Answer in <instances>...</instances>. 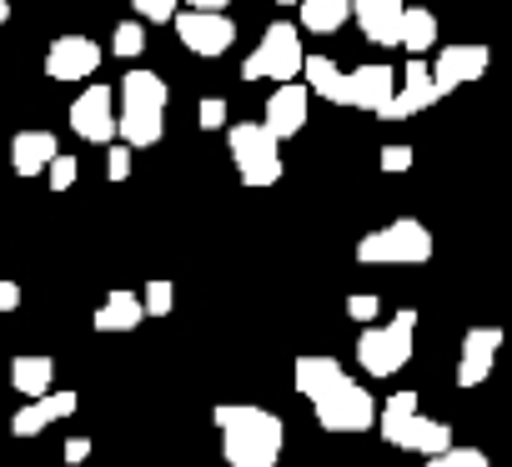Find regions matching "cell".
Here are the masks:
<instances>
[{
	"mask_svg": "<svg viewBox=\"0 0 512 467\" xmlns=\"http://www.w3.org/2000/svg\"><path fill=\"white\" fill-rule=\"evenodd\" d=\"M211 417L221 427V457L231 467H277L282 442H287V427L277 412L251 407V402H221Z\"/></svg>",
	"mask_w": 512,
	"mask_h": 467,
	"instance_id": "cell-1",
	"label": "cell"
},
{
	"mask_svg": "<svg viewBox=\"0 0 512 467\" xmlns=\"http://www.w3.org/2000/svg\"><path fill=\"white\" fill-rule=\"evenodd\" d=\"M357 262L362 267H422L432 262V231L417 216H402L382 231H367L357 242Z\"/></svg>",
	"mask_w": 512,
	"mask_h": 467,
	"instance_id": "cell-2",
	"label": "cell"
},
{
	"mask_svg": "<svg viewBox=\"0 0 512 467\" xmlns=\"http://www.w3.org/2000/svg\"><path fill=\"white\" fill-rule=\"evenodd\" d=\"M412 332H417V312L402 307L392 317V327H367L357 337V362L367 377H392L412 362Z\"/></svg>",
	"mask_w": 512,
	"mask_h": 467,
	"instance_id": "cell-3",
	"label": "cell"
},
{
	"mask_svg": "<svg viewBox=\"0 0 512 467\" xmlns=\"http://www.w3.org/2000/svg\"><path fill=\"white\" fill-rule=\"evenodd\" d=\"M302 31L292 26V21H272L267 26V36H262V46H256L246 61H241V76L246 81H297L302 76Z\"/></svg>",
	"mask_w": 512,
	"mask_h": 467,
	"instance_id": "cell-4",
	"label": "cell"
},
{
	"mask_svg": "<svg viewBox=\"0 0 512 467\" xmlns=\"http://www.w3.org/2000/svg\"><path fill=\"white\" fill-rule=\"evenodd\" d=\"M226 141H231V156H236V171H241L246 186H277L282 181V151H277V136L262 121L226 126Z\"/></svg>",
	"mask_w": 512,
	"mask_h": 467,
	"instance_id": "cell-5",
	"label": "cell"
},
{
	"mask_svg": "<svg viewBox=\"0 0 512 467\" xmlns=\"http://www.w3.org/2000/svg\"><path fill=\"white\" fill-rule=\"evenodd\" d=\"M312 407H317V422H322L327 432H367V427L377 422V402H372V392H367L362 382H352V377L332 382Z\"/></svg>",
	"mask_w": 512,
	"mask_h": 467,
	"instance_id": "cell-6",
	"label": "cell"
},
{
	"mask_svg": "<svg viewBox=\"0 0 512 467\" xmlns=\"http://www.w3.org/2000/svg\"><path fill=\"white\" fill-rule=\"evenodd\" d=\"M171 26H176L181 46L196 51V56H226L231 41H236V26L221 11H176Z\"/></svg>",
	"mask_w": 512,
	"mask_h": 467,
	"instance_id": "cell-7",
	"label": "cell"
},
{
	"mask_svg": "<svg viewBox=\"0 0 512 467\" xmlns=\"http://www.w3.org/2000/svg\"><path fill=\"white\" fill-rule=\"evenodd\" d=\"M492 51L487 46H442L437 61H432V86L437 96H452L457 86H472L482 71H487Z\"/></svg>",
	"mask_w": 512,
	"mask_h": 467,
	"instance_id": "cell-8",
	"label": "cell"
},
{
	"mask_svg": "<svg viewBox=\"0 0 512 467\" xmlns=\"http://www.w3.org/2000/svg\"><path fill=\"white\" fill-rule=\"evenodd\" d=\"M437 101H442V96H437V86H432L427 61L412 56L407 71H402V86L392 91V101H387L377 116H382V121H407V116H417V111H427V106H437Z\"/></svg>",
	"mask_w": 512,
	"mask_h": 467,
	"instance_id": "cell-9",
	"label": "cell"
},
{
	"mask_svg": "<svg viewBox=\"0 0 512 467\" xmlns=\"http://www.w3.org/2000/svg\"><path fill=\"white\" fill-rule=\"evenodd\" d=\"M101 66V46L91 36H61L46 51V76L51 81H86Z\"/></svg>",
	"mask_w": 512,
	"mask_h": 467,
	"instance_id": "cell-10",
	"label": "cell"
},
{
	"mask_svg": "<svg viewBox=\"0 0 512 467\" xmlns=\"http://www.w3.org/2000/svg\"><path fill=\"white\" fill-rule=\"evenodd\" d=\"M71 131L96 141V146H111L116 141V111H111V86H86L81 101L71 106Z\"/></svg>",
	"mask_w": 512,
	"mask_h": 467,
	"instance_id": "cell-11",
	"label": "cell"
},
{
	"mask_svg": "<svg viewBox=\"0 0 512 467\" xmlns=\"http://www.w3.org/2000/svg\"><path fill=\"white\" fill-rule=\"evenodd\" d=\"M307 106H312V91L307 86H297V81H282L277 91H272V101H267V131L277 136V141H287V136H297L302 126H307Z\"/></svg>",
	"mask_w": 512,
	"mask_h": 467,
	"instance_id": "cell-12",
	"label": "cell"
},
{
	"mask_svg": "<svg viewBox=\"0 0 512 467\" xmlns=\"http://www.w3.org/2000/svg\"><path fill=\"white\" fill-rule=\"evenodd\" d=\"M392 447H402V452H422V457H437V452H447L452 447V427L447 422H437V417H422V412H412L407 422H397L392 432H382Z\"/></svg>",
	"mask_w": 512,
	"mask_h": 467,
	"instance_id": "cell-13",
	"label": "cell"
},
{
	"mask_svg": "<svg viewBox=\"0 0 512 467\" xmlns=\"http://www.w3.org/2000/svg\"><path fill=\"white\" fill-rule=\"evenodd\" d=\"M76 407H81L76 392H46V397H31V402L11 417V432H16V437H36V432H46L51 422L71 417Z\"/></svg>",
	"mask_w": 512,
	"mask_h": 467,
	"instance_id": "cell-14",
	"label": "cell"
},
{
	"mask_svg": "<svg viewBox=\"0 0 512 467\" xmlns=\"http://www.w3.org/2000/svg\"><path fill=\"white\" fill-rule=\"evenodd\" d=\"M392 91H397V76H392V66H357L352 76H347V106H357V111H382L387 101H392Z\"/></svg>",
	"mask_w": 512,
	"mask_h": 467,
	"instance_id": "cell-15",
	"label": "cell"
},
{
	"mask_svg": "<svg viewBox=\"0 0 512 467\" xmlns=\"http://www.w3.org/2000/svg\"><path fill=\"white\" fill-rule=\"evenodd\" d=\"M357 26L372 46H397L402 31V0H357Z\"/></svg>",
	"mask_w": 512,
	"mask_h": 467,
	"instance_id": "cell-16",
	"label": "cell"
},
{
	"mask_svg": "<svg viewBox=\"0 0 512 467\" xmlns=\"http://www.w3.org/2000/svg\"><path fill=\"white\" fill-rule=\"evenodd\" d=\"M56 151H61V146H56L51 131H21V136L11 141V166H16V176H41Z\"/></svg>",
	"mask_w": 512,
	"mask_h": 467,
	"instance_id": "cell-17",
	"label": "cell"
},
{
	"mask_svg": "<svg viewBox=\"0 0 512 467\" xmlns=\"http://www.w3.org/2000/svg\"><path fill=\"white\" fill-rule=\"evenodd\" d=\"M302 81H307V91H317L322 101L347 106V76L337 71L332 56H302Z\"/></svg>",
	"mask_w": 512,
	"mask_h": 467,
	"instance_id": "cell-18",
	"label": "cell"
},
{
	"mask_svg": "<svg viewBox=\"0 0 512 467\" xmlns=\"http://www.w3.org/2000/svg\"><path fill=\"white\" fill-rule=\"evenodd\" d=\"M121 111H166V81L156 71H126Z\"/></svg>",
	"mask_w": 512,
	"mask_h": 467,
	"instance_id": "cell-19",
	"label": "cell"
},
{
	"mask_svg": "<svg viewBox=\"0 0 512 467\" xmlns=\"http://www.w3.org/2000/svg\"><path fill=\"white\" fill-rule=\"evenodd\" d=\"M397 46L407 56H427L437 46V16L427 6H402V31H397Z\"/></svg>",
	"mask_w": 512,
	"mask_h": 467,
	"instance_id": "cell-20",
	"label": "cell"
},
{
	"mask_svg": "<svg viewBox=\"0 0 512 467\" xmlns=\"http://www.w3.org/2000/svg\"><path fill=\"white\" fill-rule=\"evenodd\" d=\"M141 297L136 292H111L106 302H101V312H96V332H136L141 327Z\"/></svg>",
	"mask_w": 512,
	"mask_h": 467,
	"instance_id": "cell-21",
	"label": "cell"
},
{
	"mask_svg": "<svg viewBox=\"0 0 512 467\" xmlns=\"http://www.w3.org/2000/svg\"><path fill=\"white\" fill-rule=\"evenodd\" d=\"M347 372H342V362L337 357H297V372H292V382H297V392L302 397H322L332 382H342Z\"/></svg>",
	"mask_w": 512,
	"mask_h": 467,
	"instance_id": "cell-22",
	"label": "cell"
},
{
	"mask_svg": "<svg viewBox=\"0 0 512 467\" xmlns=\"http://www.w3.org/2000/svg\"><path fill=\"white\" fill-rule=\"evenodd\" d=\"M116 136H121V146H156L166 136V111H121Z\"/></svg>",
	"mask_w": 512,
	"mask_h": 467,
	"instance_id": "cell-23",
	"label": "cell"
},
{
	"mask_svg": "<svg viewBox=\"0 0 512 467\" xmlns=\"http://www.w3.org/2000/svg\"><path fill=\"white\" fill-rule=\"evenodd\" d=\"M51 382H56V362L51 357H16L11 362V387L21 397H46Z\"/></svg>",
	"mask_w": 512,
	"mask_h": 467,
	"instance_id": "cell-24",
	"label": "cell"
},
{
	"mask_svg": "<svg viewBox=\"0 0 512 467\" xmlns=\"http://www.w3.org/2000/svg\"><path fill=\"white\" fill-rule=\"evenodd\" d=\"M297 11H302V26L317 31V36H332L347 26L352 16V0H297Z\"/></svg>",
	"mask_w": 512,
	"mask_h": 467,
	"instance_id": "cell-25",
	"label": "cell"
},
{
	"mask_svg": "<svg viewBox=\"0 0 512 467\" xmlns=\"http://www.w3.org/2000/svg\"><path fill=\"white\" fill-rule=\"evenodd\" d=\"M492 357H497V352L462 347V362H457V387H482V382H487V372H492Z\"/></svg>",
	"mask_w": 512,
	"mask_h": 467,
	"instance_id": "cell-26",
	"label": "cell"
},
{
	"mask_svg": "<svg viewBox=\"0 0 512 467\" xmlns=\"http://www.w3.org/2000/svg\"><path fill=\"white\" fill-rule=\"evenodd\" d=\"M171 307H176V287H171V282H146V292H141V312H151V317H171Z\"/></svg>",
	"mask_w": 512,
	"mask_h": 467,
	"instance_id": "cell-27",
	"label": "cell"
},
{
	"mask_svg": "<svg viewBox=\"0 0 512 467\" xmlns=\"http://www.w3.org/2000/svg\"><path fill=\"white\" fill-rule=\"evenodd\" d=\"M427 467H492V462H487V452H477V447H447V452L427 457Z\"/></svg>",
	"mask_w": 512,
	"mask_h": 467,
	"instance_id": "cell-28",
	"label": "cell"
},
{
	"mask_svg": "<svg viewBox=\"0 0 512 467\" xmlns=\"http://www.w3.org/2000/svg\"><path fill=\"white\" fill-rule=\"evenodd\" d=\"M111 51H116V56H126V61H131V56H141V51H146V31H141L136 21L116 26V36H111Z\"/></svg>",
	"mask_w": 512,
	"mask_h": 467,
	"instance_id": "cell-29",
	"label": "cell"
},
{
	"mask_svg": "<svg viewBox=\"0 0 512 467\" xmlns=\"http://www.w3.org/2000/svg\"><path fill=\"white\" fill-rule=\"evenodd\" d=\"M46 176H51V191H71L76 186V176H81V161L76 156H51V166H46Z\"/></svg>",
	"mask_w": 512,
	"mask_h": 467,
	"instance_id": "cell-30",
	"label": "cell"
},
{
	"mask_svg": "<svg viewBox=\"0 0 512 467\" xmlns=\"http://www.w3.org/2000/svg\"><path fill=\"white\" fill-rule=\"evenodd\" d=\"M377 312H382V302H377L372 292H357V297H347V317H352V322L372 327V322H377Z\"/></svg>",
	"mask_w": 512,
	"mask_h": 467,
	"instance_id": "cell-31",
	"label": "cell"
},
{
	"mask_svg": "<svg viewBox=\"0 0 512 467\" xmlns=\"http://www.w3.org/2000/svg\"><path fill=\"white\" fill-rule=\"evenodd\" d=\"M131 6H136V16L151 21V26H166V21L176 16V0H131Z\"/></svg>",
	"mask_w": 512,
	"mask_h": 467,
	"instance_id": "cell-32",
	"label": "cell"
},
{
	"mask_svg": "<svg viewBox=\"0 0 512 467\" xmlns=\"http://www.w3.org/2000/svg\"><path fill=\"white\" fill-rule=\"evenodd\" d=\"M131 176V146H106V181H126Z\"/></svg>",
	"mask_w": 512,
	"mask_h": 467,
	"instance_id": "cell-33",
	"label": "cell"
},
{
	"mask_svg": "<svg viewBox=\"0 0 512 467\" xmlns=\"http://www.w3.org/2000/svg\"><path fill=\"white\" fill-rule=\"evenodd\" d=\"M196 121H201V131H221L226 126V101L221 96H206L201 111H196Z\"/></svg>",
	"mask_w": 512,
	"mask_h": 467,
	"instance_id": "cell-34",
	"label": "cell"
},
{
	"mask_svg": "<svg viewBox=\"0 0 512 467\" xmlns=\"http://www.w3.org/2000/svg\"><path fill=\"white\" fill-rule=\"evenodd\" d=\"M382 171H412V146H382Z\"/></svg>",
	"mask_w": 512,
	"mask_h": 467,
	"instance_id": "cell-35",
	"label": "cell"
},
{
	"mask_svg": "<svg viewBox=\"0 0 512 467\" xmlns=\"http://www.w3.org/2000/svg\"><path fill=\"white\" fill-rule=\"evenodd\" d=\"M86 457H91V437H71V442H66V462H71V467H81Z\"/></svg>",
	"mask_w": 512,
	"mask_h": 467,
	"instance_id": "cell-36",
	"label": "cell"
},
{
	"mask_svg": "<svg viewBox=\"0 0 512 467\" xmlns=\"http://www.w3.org/2000/svg\"><path fill=\"white\" fill-rule=\"evenodd\" d=\"M21 307V287L16 282H0V312H16Z\"/></svg>",
	"mask_w": 512,
	"mask_h": 467,
	"instance_id": "cell-37",
	"label": "cell"
},
{
	"mask_svg": "<svg viewBox=\"0 0 512 467\" xmlns=\"http://www.w3.org/2000/svg\"><path fill=\"white\" fill-rule=\"evenodd\" d=\"M191 11H221V0H186Z\"/></svg>",
	"mask_w": 512,
	"mask_h": 467,
	"instance_id": "cell-38",
	"label": "cell"
},
{
	"mask_svg": "<svg viewBox=\"0 0 512 467\" xmlns=\"http://www.w3.org/2000/svg\"><path fill=\"white\" fill-rule=\"evenodd\" d=\"M11 21V0H0V26H6Z\"/></svg>",
	"mask_w": 512,
	"mask_h": 467,
	"instance_id": "cell-39",
	"label": "cell"
},
{
	"mask_svg": "<svg viewBox=\"0 0 512 467\" xmlns=\"http://www.w3.org/2000/svg\"><path fill=\"white\" fill-rule=\"evenodd\" d=\"M282 6H297V0H282Z\"/></svg>",
	"mask_w": 512,
	"mask_h": 467,
	"instance_id": "cell-40",
	"label": "cell"
},
{
	"mask_svg": "<svg viewBox=\"0 0 512 467\" xmlns=\"http://www.w3.org/2000/svg\"><path fill=\"white\" fill-rule=\"evenodd\" d=\"M221 6H231V0H221Z\"/></svg>",
	"mask_w": 512,
	"mask_h": 467,
	"instance_id": "cell-41",
	"label": "cell"
}]
</instances>
